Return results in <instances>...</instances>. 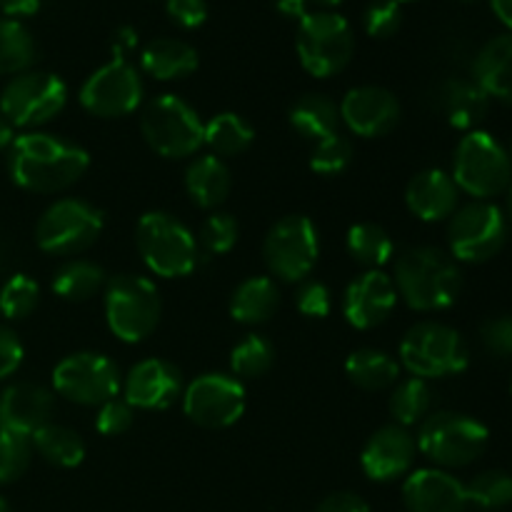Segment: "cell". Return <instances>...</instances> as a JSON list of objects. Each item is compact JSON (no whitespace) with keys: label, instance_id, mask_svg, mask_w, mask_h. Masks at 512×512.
Instances as JSON below:
<instances>
[{"label":"cell","instance_id":"obj_45","mask_svg":"<svg viewBox=\"0 0 512 512\" xmlns=\"http://www.w3.org/2000/svg\"><path fill=\"white\" fill-rule=\"evenodd\" d=\"M295 305L305 318L323 320L333 310V295H330L328 285L320 283V280H303L298 293H295Z\"/></svg>","mask_w":512,"mask_h":512},{"label":"cell","instance_id":"obj_11","mask_svg":"<svg viewBox=\"0 0 512 512\" xmlns=\"http://www.w3.org/2000/svg\"><path fill=\"white\" fill-rule=\"evenodd\" d=\"M68 85L48 70H25L13 75L0 93V113L13 128L38 130L58 118L68 105Z\"/></svg>","mask_w":512,"mask_h":512},{"label":"cell","instance_id":"obj_8","mask_svg":"<svg viewBox=\"0 0 512 512\" xmlns=\"http://www.w3.org/2000/svg\"><path fill=\"white\" fill-rule=\"evenodd\" d=\"M105 228L103 210L83 198H60L35 223V243L55 258H78L93 248Z\"/></svg>","mask_w":512,"mask_h":512},{"label":"cell","instance_id":"obj_31","mask_svg":"<svg viewBox=\"0 0 512 512\" xmlns=\"http://www.w3.org/2000/svg\"><path fill=\"white\" fill-rule=\"evenodd\" d=\"M108 275L98 263L85 258H70L53 273V293L65 303H85L103 293Z\"/></svg>","mask_w":512,"mask_h":512},{"label":"cell","instance_id":"obj_46","mask_svg":"<svg viewBox=\"0 0 512 512\" xmlns=\"http://www.w3.org/2000/svg\"><path fill=\"white\" fill-rule=\"evenodd\" d=\"M480 340L495 358H512V315H498L483 323Z\"/></svg>","mask_w":512,"mask_h":512},{"label":"cell","instance_id":"obj_60","mask_svg":"<svg viewBox=\"0 0 512 512\" xmlns=\"http://www.w3.org/2000/svg\"><path fill=\"white\" fill-rule=\"evenodd\" d=\"M510 158H512V150H510Z\"/></svg>","mask_w":512,"mask_h":512},{"label":"cell","instance_id":"obj_2","mask_svg":"<svg viewBox=\"0 0 512 512\" xmlns=\"http://www.w3.org/2000/svg\"><path fill=\"white\" fill-rule=\"evenodd\" d=\"M393 283L398 298L418 313H440L455 305L463 290L458 260L433 245L408 248L395 258Z\"/></svg>","mask_w":512,"mask_h":512},{"label":"cell","instance_id":"obj_35","mask_svg":"<svg viewBox=\"0 0 512 512\" xmlns=\"http://www.w3.org/2000/svg\"><path fill=\"white\" fill-rule=\"evenodd\" d=\"M433 408V390H430L428 380L420 378H400L398 383L390 388V400L388 410L393 415L395 425H403V428H413L420 425L430 415Z\"/></svg>","mask_w":512,"mask_h":512},{"label":"cell","instance_id":"obj_28","mask_svg":"<svg viewBox=\"0 0 512 512\" xmlns=\"http://www.w3.org/2000/svg\"><path fill=\"white\" fill-rule=\"evenodd\" d=\"M280 288L270 275L245 278L230 295V318L240 325H263L278 313Z\"/></svg>","mask_w":512,"mask_h":512},{"label":"cell","instance_id":"obj_14","mask_svg":"<svg viewBox=\"0 0 512 512\" xmlns=\"http://www.w3.org/2000/svg\"><path fill=\"white\" fill-rule=\"evenodd\" d=\"M120 388H123L120 368L108 355L95 350L68 355L53 368L55 393L83 408H100L108 400L118 398Z\"/></svg>","mask_w":512,"mask_h":512},{"label":"cell","instance_id":"obj_49","mask_svg":"<svg viewBox=\"0 0 512 512\" xmlns=\"http://www.w3.org/2000/svg\"><path fill=\"white\" fill-rule=\"evenodd\" d=\"M315 512H370V505L358 493L340 490V493L328 495Z\"/></svg>","mask_w":512,"mask_h":512},{"label":"cell","instance_id":"obj_6","mask_svg":"<svg viewBox=\"0 0 512 512\" xmlns=\"http://www.w3.org/2000/svg\"><path fill=\"white\" fill-rule=\"evenodd\" d=\"M140 133L160 158L180 160L193 158L203 148L205 123L188 100L163 93L145 103L140 113Z\"/></svg>","mask_w":512,"mask_h":512},{"label":"cell","instance_id":"obj_9","mask_svg":"<svg viewBox=\"0 0 512 512\" xmlns=\"http://www.w3.org/2000/svg\"><path fill=\"white\" fill-rule=\"evenodd\" d=\"M450 178L460 193L475 200H490L505 193L512 183V158L498 138L485 130H470L455 148Z\"/></svg>","mask_w":512,"mask_h":512},{"label":"cell","instance_id":"obj_30","mask_svg":"<svg viewBox=\"0 0 512 512\" xmlns=\"http://www.w3.org/2000/svg\"><path fill=\"white\" fill-rule=\"evenodd\" d=\"M345 375L350 383L368 393L390 390L400 380V363L385 350L360 348L345 360Z\"/></svg>","mask_w":512,"mask_h":512},{"label":"cell","instance_id":"obj_43","mask_svg":"<svg viewBox=\"0 0 512 512\" xmlns=\"http://www.w3.org/2000/svg\"><path fill=\"white\" fill-rule=\"evenodd\" d=\"M365 33L370 38H393L403 25V10H400L398 0H373L363 13Z\"/></svg>","mask_w":512,"mask_h":512},{"label":"cell","instance_id":"obj_44","mask_svg":"<svg viewBox=\"0 0 512 512\" xmlns=\"http://www.w3.org/2000/svg\"><path fill=\"white\" fill-rule=\"evenodd\" d=\"M135 408L123 398H113L103 403L95 415V430L105 438H118V435L128 433L133 428Z\"/></svg>","mask_w":512,"mask_h":512},{"label":"cell","instance_id":"obj_39","mask_svg":"<svg viewBox=\"0 0 512 512\" xmlns=\"http://www.w3.org/2000/svg\"><path fill=\"white\" fill-rule=\"evenodd\" d=\"M353 158V140L343 133H335L315 143L313 153H310V170L323 175V178H335V175H343L353 165Z\"/></svg>","mask_w":512,"mask_h":512},{"label":"cell","instance_id":"obj_56","mask_svg":"<svg viewBox=\"0 0 512 512\" xmlns=\"http://www.w3.org/2000/svg\"><path fill=\"white\" fill-rule=\"evenodd\" d=\"M310 3H318L323 5V8H335V5H340L343 0H310Z\"/></svg>","mask_w":512,"mask_h":512},{"label":"cell","instance_id":"obj_38","mask_svg":"<svg viewBox=\"0 0 512 512\" xmlns=\"http://www.w3.org/2000/svg\"><path fill=\"white\" fill-rule=\"evenodd\" d=\"M468 505H478L480 510H500L512 505V475L505 470H485L465 485Z\"/></svg>","mask_w":512,"mask_h":512},{"label":"cell","instance_id":"obj_59","mask_svg":"<svg viewBox=\"0 0 512 512\" xmlns=\"http://www.w3.org/2000/svg\"><path fill=\"white\" fill-rule=\"evenodd\" d=\"M398 3H410V0H398Z\"/></svg>","mask_w":512,"mask_h":512},{"label":"cell","instance_id":"obj_18","mask_svg":"<svg viewBox=\"0 0 512 512\" xmlns=\"http://www.w3.org/2000/svg\"><path fill=\"white\" fill-rule=\"evenodd\" d=\"M418 458L415 435L403 425H383L363 445L360 468L373 483H395L413 470Z\"/></svg>","mask_w":512,"mask_h":512},{"label":"cell","instance_id":"obj_19","mask_svg":"<svg viewBox=\"0 0 512 512\" xmlns=\"http://www.w3.org/2000/svg\"><path fill=\"white\" fill-rule=\"evenodd\" d=\"M398 300V290L388 273L365 270L345 288L343 315L355 330H373L393 315Z\"/></svg>","mask_w":512,"mask_h":512},{"label":"cell","instance_id":"obj_52","mask_svg":"<svg viewBox=\"0 0 512 512\" xmlns=\"http://www.w3.org/2000/svg\"><path fill=\"white\" fill-rule=\"evenodd\" d=\"M308 5L310 0H275V10H278L283 18L298 20V23L310 13Z\"/></svg>","mask_w":512,"mask_h":512},{"label":"cell","instance_id":"obj_26","mask_svg":"<svg viewBox=\"0 0 512 512\" xmlns=\"http://www.w3.org/2000/svg\"><path fill=\"white\" fill-rule=\"evenodd\" d=\"M473 80L488 98L512 105V33L488 40L475 55Z\"/></svg>","mask_w":512,"mask_h":512},{"label":"cell","instance_id":"obj_33","mask_svg":"<svg viewBox=\"0 0 512 512\" xmlns=\"http://www.w3.org/2000/svg\"><path fill=\"white\" fill-rule=\"evenodd\" d=\"M255 130L243 115L238 113H225L213 115V118L205 123L203 133V145L218 158H235V155H243L245 150L253 145Z\"/></svg>","mask_w":512,"mask_h":512},{"label":"cell","instance_id":"obj_23","mask_svg":"<svg viewBox=\"0 0 512 512\" xmlns=\"http://www.w3.org/2000/svg\"><path fill=\"white\" fill-rule=\"evenodd\" d=\"M460 190L450 173L440 168L420 170L405 188V205L423 223H440L458 210Z\"/></svg>","mask_w":512,"mask_h":512},{"label":"cell","instance_id":"obj_42","mask_svg":"<svg viewBox=\"0 0 512 512\" xmlns=\"http://www.w3.org/2000/svg\"><path fill=\"white\" fill-rule=\"evenodd\" d=\"M240 238V228L238 220L228 213H213L203 220L198 233V245L210 255H225L238 245Z\"/></svg>","mask_w":512,"mask_h":512},{"label":"cell","instance_id":"obj_50","mask_svg":"<svg viewBox=\"0 0 512 512\" xmlns=\"http://www.w3.org/2000/svg\"><path fill=\"white\" fill-rule=\"evenodd\" d=\"M110 48H113V58L128 60V55L138 48V33H135L130 25H123V28L115 30L113 45H110Z\"/></svg>","mask_w":512,"mask_h":512},{"label":"cell","instance_id":"obj_51","mask_svg":"<svg viewBox=\"0 0 512 512\" xmlns=\"http://www.w3.org/2000/svg\"><path fill=\"white\" fill-rule=\"evenodd\" d=\"M43 8V0H0V10H3L5 18L18 20V18H30L38 10Z\"/></svg>","mask_w":512,"mask_h":512},{"label":"cell","instance_id":"obj_58","mask_svg":"<svg viewBox=\"0 0 512 512\" xmlns=\"http://www.w3.org/2000/svg\"><path fill=\"white\" fill-rule=\"evenodd\" d=\"M463 3H478V0H463Z\"/></svg>","mask_w":512,"mask_h":512},{"label":"cell","instance_id":"obj_22","mask_svg":"<svg viewBox=\"0 0 512 512\" xmlns=\"http://www.w3.org/2000/svg\"><path fill=\"white\" fill-rule=\"evenodd\" d=\"M55 395L38 383H13L0 393V430L33 435L53 420Z\"/></svg>","mask_w":512,"mask_h":512},{"label":"cell","instance_id":"obj_25","mask_svg":"<svg viewBox=\"0 0 512 512\" xmlns=\"http://www.w3.org/2000/svg\"><path fill=\"white\" fill-rule=\"evenodd\" d=\"M198 50L178 38H155L140 50V70L160 83L183 80L198 70Z\"/></svg>","mask_w":512,"mask_h":512},{"label":"cell","instance_id":"obj_37","mask_svg":"<svg viewBox=\"0 0 512 512\" xmlns=\"http://www.w3.org/2000/svg\"><path fill=\"white\" fill-rule=\"evenodd\" d=\"M275 363V348L265 335H245L230 353V375L238 380H255L270 373Z\"/></svg>","mask_w":512,"mask_h":512},{"label":"cell","instance_id":"obj_3","mask_svg":"<svg viewBox=\"0 0 512 512\" xmlns=\"http://www.w3.org/2000/svg\"><path fill=\"white\" fill-rule=\"evenodd\" d=\"M135 248L155 278H185L198 268V238L183 220L165 210L140 215L135 225Z\"/></svg>","mask_w":512,"mask_h":512},{"label":"cell","instance_id":"obj_16","mask_svg":"<svg viewBox=\"0 0 512 512\" xmlns=\"http://www.w3.org/2000/svg\"><path fill=\"white\" fill-rule=\"evenodd\" d=\"M183 413L205 430H223L238 423L248 405L243 380L230 373H203L185 385Z\"/></svg>","mask_w":512,"mask_h":512},{"label":"cell","instance_id":"obj_55","mask_svg":"<svg viewBox=\"0 0 512 512\" xmlns=\"http://www.w3.org/2000/svg\"><path fill=\"white\" fill-rule=\"evenodd\" d=\"M505 218H508V225H512V183L505 190Z\"/></svg>","mask_w":512,"mask_h":512},{"label":"cell","instance_id":"obj_36","mask_svg":"<svg viewBox=\"0 0 512 512\" xmlns=\"http://www.w3.org/2000/svg\"><path fill=\"white\" fill-rule=\"evenodd\" d=\"M38 45L20 20L0 18V75H20L33 68Z\"/></svg>","mask_w":512,"mask_h":512},{"label":"cell","instance_id":"obj_7","mask_svg":"<svg viewBox=\"0 0 512 512\" xmlns=\"http://www.w3.org/2000/svg\"><path fill=\"white\" fill-rule=\"evenodd\" d=\"M400 368L408 370L413 378L438 380L458 375L468 368L470 353L463 335L445 323L423 320L415 323L400 340L398 350Z\"/></svg>","mask_w":512,"mask_h":512},{"label":"cell","instance_id":"obj_27","mask_svg":"<svg viewBox=\"0 0 512 512\" xmlns=\"http://www.w3.org/2000/svg\"><path fill=\"white\" fill-rule=\"evenodd\" d=\"M438 105L453 128L473 130L488 115L490 98L475 80L450 78L438 88Z\"/></svg>","mask_w":512,"mask_h":512},{"label":"cell","instance_id":"obj_13","mask_svg":"<svg viewBox=\"0 0 512 512\" xmlns=\"http://www.w3.org/2000/svg\"><path fill=\"white\" fill-rule=\"evenodd\" d=\"M508 243V218L490 200H473L450 215L448 248L458 263H485Z\"/></svg>","mask_w":512,"mask_h":512},{"label":"cell","instance_id":"obj_21","mask_svg":"<svg viewBox=\"0 0 512 512\" xmlns=\"http://www.w3.org/2000/svg\"><path fill=\"white\" fill-rule=\"evenodd\" d=\"M403 503L408 512H465V483L440 468L410 470L403 483Z\"/></svg>","mask_w":512,"mask_h":512},{"label":"cell","instance_id":"obj_5","mask_svg":"<svg viewBox=\"0 0 512 512\" xmlns=\"http://www.w3.org/2000/svg\"><path fill=\"white\" fill-rule=\"evenodd\" d=\"M490 430L478 418L453 410L430 413L420 423L415 443L418 453L425 455L435 468L455 470L473 465L485 453Z\"/></svg>","mask_w":512,"mask_h":512},{"label":"cell","instance_id":"obj_29","mask_svg":"<svg viewBox=\"0 0 512 512\" xmlns=\"http://www.w3.org/2000/svg\"><path fill=\"white\" fill-rule=\"evenodd\" d=\"M288 123L300 138L318 143L340 133V108L333 98L323 93H308L290 108Z\"/></svg>","mask_w":512,"mask_h":512},{"label":"cell","instance_id":"obj_53","mask_svg":"<svg viewBox=\"0 0 512 512\" xmlns=\"http://www.w3.org/2000/svg\"><path fill=\"white\" fill-rule=\"evenodd\" d=\"M13 140H15V128L8 123V118L0 113V153L10 148V145H13Z\"/></svg>","mask_w":512,"mask_h":512},{"label":"cell","instance_id":"obj_48","mask_svg":"<svg viewBox=\"0 0 512 512\" xmlns=\"http://www.w3.org/2000/svg\"><path fill=\"white\" fill-rule=\"evenodd\" d=\"M165 10H168L170 20L185 30L200 28L208 20V3L205 0H168Z\"/></svg>","mask_w":512,"mask_h":512},{"label":"cell","instance_id":"obj_1","mask_svg":"<svg viewBox=\"0 0 512 512\" xmlns=\"http://www.w3.org/2000/svg\"><path fill=\"white\" fill-rule=\"evenodd\" d=\"M90 168L88 150L53 133L15 135L8 148V173L18 188L55 195L73 188Z\"/></svg>","mask_w":512,"mask_h":512},{"label":"cell","instance_id":"obj_47","mask_svg":"<svg viewBox=\"0 0 512 512\" xmlns=\"http://www.w3.org/2000/svg\"><path fill=\"white\" fill-rule=\"evenodd\" d=\"M25 358V348L20 343L18 333L8 325L0 323V380L10 378L20 370Z\"/></svg>","mask_w":512,"mask_h":512},{"label":"cell","instance_id":"obj_34","mask_svg":"<svg viewBox=\"0 0 512 512\" xmlns=\"http://www.w3.org/2000/svg\"><path fill=\"white\" fill-rule=\"evenodd\" d=\"M345 248L353 263L365 270H380L395 258V243L378 223H355L345 235Z\"/></svg>","mask_w":512,"mask_h":512},{"label":"cell","instance_id":"obj_32","mask_svg":"<svg viewBox=\"0 0 512 512\" xmlns=\"http://www.w3.org/2000/svg\"><path fill=\"white\" fill-rule=\"evenodd\" d=\"M33 440V450L45 460V463L55 465V468H78L85 460V440L78 430L68 428V425H58L50 420L40 430L30 435Z\"/></svg>","mask_w":512,"mask_h":512},{"label":"cell","instance_id":"obj_17","mask_svg":"<svg viewBox=\"0 0 512 512\" xmlns=\"http://www.w3.org/2000/svg\"><path fill=\"white\" fill-rule=\"evenodd\" d=\"M340 123L358 138H383L400 123V100L380 85H358L340 100Z\"/></svg>","mask_w":512,"mask_h":512},{"label":"cell","instance_id":"obj_24","mask_svg":"<svg viewBox=\"0 0 512 512\" xmlns=\"http://www.w3.org/2000/svg\"><path fill=\"white\" fill-rule=\"evenodd\" d=\"M230 188H233V175L218 155H195L185 168V193L198 208L218 210L228 200Z\"/></svg>","mask_w":512,"mask_h":512},{"label":"cell","instance_id":"obj_41","mask_svg":"<svg viewBox=\"0 0 512 512\" xmlns=\"http://www.w3.org/2000/svg\"><path fill=\"white\" fill-rule=\"evenodd\" d=\"M33 440L30 435L0 430V485H10L25 475L33 460Z\"/></svg>","mask_w":512,"mask_h":512},{"label":"cell","instance_id":"obj_15","mask_svg":"<svg viewBox=\"0 0 512 512\" xmlns=\"http://www.w3.org/2000/svg\"><path fill=\"white\" fill-rule=\"evenodd\" d=\"M143 78L130 60L110 58L80 85L78 100L85 113L103 120L128 118L143 103Z\"/></svg>","mask_w":512,"mask_h":512},{"label":"cell","instance_id":"obj_4","mask_svg":"<svg viewBox=\"0 0 512 512\" xmlns=\"http://www.w3.org/2000/svg\"><path fill=\"white\" fill-rule=\"evenodd\" d=\"M103 313L115 338L128 345L143 343L155 333L163 315L158 285L135 273L108 278L103 290Z\"/></svg>","mask_w":512,"mask_h":512},{"label":"cell","instance_id":"obj_61","mask_svg":"<svg viewBox=\"0 0 512 512\" xmlns=\"http://www.w3.org/2000/svg\"><path fill=\"white\" fill-rule=\"evenodd\" d=\"M510 390H512V385H510Z\"/></svg>","mask_w":512,"mask_h":512},{"label":"cell","instance_id":"obj_10","mask_svg":"<svg viewBox=\"0 0 512 512\" xmlns=\"http://www.w3.org/2000/svg\"><path fill=\"white\" fill-rule=\"evenodd\" d=\"M298 58L315 78L343 73L355 53V35L348 20L335 10H310L298 23Z\"/></svg>","mask_w":512,"mask_h":512},{"label":"cell","instance_id":"obj_12","mask_svg":"<svg viewBox=\"0 0 512 512\" xmlns=\"http://www.w3.org/2000/svg\"><path fill=\"white\" fill-rule=\"evenodd\" d=\"M320 258V235L308 215H285L263 240V260L283 283H303Z\"/></svg>","mask_w":512,"mask_h":512},{"label":"cell","instance_id":"obj_54","mask_svg":"<svg viewBox=\"0 0 512 512\" xmlns=\"http://www.w3.org/2000/svg\"><path fill=\"white\" fill-rule=\"evenodd\" d=\"M490 5H493L495 15L512 30V0H490Z\"/></svg>","mask_w":512,"mask_h":512},{"label":"cell","instance_id":"obj_40","mask_svg":"<svg viewBox=\"0 0 512 512\" xmlns=\"http://www.w3.org/2000/svg\"><path fill=\"white\" fill-rule=\"evenodd\" d=\"M40 303V288L30 275L15 273L0 288V315L8 320H25Z\"/></svg>","mask_w":512,"mask_h":512},{"label":"cell","instance_id":"obj_57","mask_svg":"<svg viewBox=\"0 0 512 512\" xmlns=\"http://www.w3.org/2000/svg\"><path fill=\"white\" fill-rule=\"evenodd\" d=\"M0 512H10V505H8V503H5V500H3V498H0Z\"/></svg>","mask_w":512,"mask_h":512},{"label":"cell","instance_id":"obj_20","mask_svg":"<svg viewBox=\"0 0 512 512\" xmlns=\"http://www.w3.org/2000/svg\"><path fill=\"white\" fill-rule=\"evenodd\" d=\"M120 390L135 410H165L183 398V373L165 358H145L128 370Z\"/></svg>","mask_w":512,"mask_h":512}]
</instances>
